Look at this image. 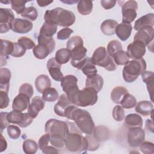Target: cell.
I'll list each match as a JSON object with an SVG mask.
<instances>
[{
	"label": "cell",
	"mask_w": 154,
	"mask_h": 154,
	"mask_svg": "<svg viewBox=\"0 0 154 154\" xmlns=\"http://www.w3.org/2000/svg\"><path fill=\"white\" fill-rule=\"evenodd\" d=\"M14 19L11 10L7 8H0V32L1 34L11 29V25Z\"/></svg>",
	"instance_id": "13"
},
{
	"label": "cell",
	"mask_w": 154,
	"mask_h": 154,
	"mask_svg": "<svg viewBox=\"0 0 154 154\" xmlns=\"http://www.w3.org/2000/svg\"><path fill=\"white\" fill-rule=\"evenodd\" d=\"M50 142V136L49 134L46 133L45 135H42L38 140V146L40 149L42 151L45 148H46L49 145Z\"/></svg>",
	"instance_id": "55"
},
{
	"label": "cell",
	"mask_w": 154,
	"mask_h": 154,
	"mask_svg": "<svg viewBox=\"0 0 154 154\" xmlns=\"http://www.w3.org/2000/svg\"><path fill=\"white\" fill-rule=\"evenodd\" d=\"M103 85V79L102 77L98 74H95L88 76L85 81V87L95 89L97 92H99Z\"/></svg>",
	"instance_id": "23"
},
{
	"label": "cell",
	"mask_w": 154,
	"mask_h": 154,
	"mask_svg": "<svg viewBox=\"0 0 154 154\" xmlns=\"http://www.w3.org/2000/svg\"><path fill=\"white\" fill-rule=\"evenodd\" d=\"M120 104L123 108L131 109L134 108L137 104V100L135 97L129 94V93L125 94L121 100Z\"/></svg>",
	"instance_id": "39"
},
{
	"label": "cell",
	"mask_w": 154,
	"mask_h": 154,
	"mask_svg": "<svg viewBox=\"0 0 154 154\" xmlns=\"http://www.w3.org/2000/svg\"><path fill=\"white\" fill-rule=\"evenodd\" d=\"M47 69L52 78L57 81H61L64 76L61 71V64H59L55 58H50L46 64Z\"/></svg>",
	"instance_id": "17"
},
{
	"label": "cell",
	"mask_w": 154,
	"mask_h": 154,
	"mask_svg": "<svg viewBox=\"0 0 154 154\" xmlns=\"http://www.w3.org/2000/svg\"><path fill=\"white\" fill-rule=\"evenodd\" d=\"M154 35L153 28L151 26H144L138 31L134 35V40H138L143 43L146 46L149 48V45L153 42Z\"/></svg>",
	"instance_id": "15"
},
{
	"label": "cell",
	"mask_w": 154,
	"mask_h": 154,
	"mask_svg": "<svg viewBox=\"0 0 154 154\" xmlns=\"http://www.w3.org/2000/svg\"><path fill=\"white\" fill-rule=\"evenodd\" d=\"M146 126L147 128V129L149 131H150L152 132H153V122L151 120L147 119L146 122Z\"/></svg>",
	"instance_id": "60"
},
{
	"label": "cell",
	"mask_w": 154,
	"mask_h": 154,
	"mask_svg": "<svg viewBox=\"0 0 154 154\" xmlns=\"http://www.w3.org/2000/svg\"><path fill=\"white\" fill-rule=\"evenodd\" d=\"M7 114L8 112H1V132H2L3 129L7 128L10 123L8 121L7 119Z\"/></svg>",
	"instance_id": "56"
},
{
	"label": "cell",
	"mask_w": 154,
	"mask_h": 154,
	"mask_svg": "<svg viewBox=\"0 0 154 154\" xmlns=\"http://www.w3.org/2000/svg\"><path fill=\"white\" fill-rule=\"evenodd\" d=\"M45 101L40 96H35L31 101V103L28 108V112L33 119L38 116V112L42 110L45 105Z\"/></svg>",
	"instance_id": "21"
},
{
	"label": "cell",
	"mask_w": 154,
	"mask_h": 154,
	"mask_svg": "<svg viewBox=\"0 0 154 154\" xmlns=\"http://www.w3.org/2000/svg\"><path fill=\"white\" fill-rule=\"evenodd\" d=\"M122 23L131 24L137 16V10L138 9V3L135 1H128L124 2L122 5Z\"/></svg>",
	"instance_id": "10"
},
{
	"label": "cell",
	"mask_w": 154,
	"mask_h": 154,
	"mask_svg": "<svg viewBox=\"0 0 154 154\" xmlns=\"http://www.w3.org/2000/svg\"><path fill=\"white\" fill-rule=\"evenodd\" d=\"M44 19L45 22L68 27L75 23L76 17L72 11L61 7H57L51 10H46Z\"/></svg>",
	"instance_id": "4"
},
{
	"label": "cell",
	"mask_w": 154,
	"mask_h": 154,
	"mask_svg": "<svg viewBox=\"0 0 154 154\" xmlns=\"http://www.w3.org/2000/svg\"><path fill=\"white\" fill-rule=\"evenodd\" d=\"M132 30L131 24L120 23L115 29V33L117 36L122 41H126L130 37Z\"/></svg>",
	"instance_id": "22"
},
{
	"label": "cell",
	"mask_w": 154,
	"mask_h": 154,
	"mask_svg": "<svg viewBox=\"0 0 154 154\" xmlns=\"http://www.w3.org/2000/svg\"><path fill=\"white\" fill-rule=\"evenodd\" d=\"M10 99L8 96V93L0 91V108L4 109L7 108L9 105Z\"/></svg>",
	"instance_id": "54"
},
{
	"label": "cell",
	"mask_w": 154,
	"mask_h": 154,
	"mask_svg": "<svg viewBox=\"0 0 154 154\" xmlns=\"http://www.w3.org/2000/svg\"><path fill=\"white\" fill-rule=\"evenodd\" d=\"M57 29V25L53 23H49L45 22L42 26L40 29L39 35L48 37H52V36L56 33Z\"/></svg>",
	"instance_id": "33"
},
{
	"label": "cell",
	"mask_w": 154,
	"mask_h": 154,
	"mask_svg": "<svg viewBox=\"0 0 154 154\" xmlns=\"http://www.w3.org/2000/svg\"><path fill=\"white\" fill-rule=\"evenodd\" d=\"M91 59L93 64L102 67L108 71H114L117 68L112 58L108 54L106 48L103 46L96 48Z\"/></svg>",
	"instance_id": "6"
},
{
	"label": "cell",
	"mask_w": 154,
	"mask_h": 154,
	"mask_svg": "<svg viewBox=\"0 0 154 154\" xmlns=\"http://www.w3.org/2000/svg\"><path fill=\"white\" fill-rule=\"evenodd\" d=\"M146 63L143 58L129 61L123 69V79L126 82H132L138 78L139 75L146 71Z\"/></svg>",
	"instance_id": "5"
},
{
	"label": "cell",
	"mask_w": 154,
	"mask_h": 154,
	"mask_svg": "<svg viewBox=\"0 0 154 154\" xmlns=\"http://www.w3.org/2000/svg\"><path fill=\"white\" fill-rule=\"evenodd\" d=\"M125 123L129 127H140L143 126V119L141 117L137 114H129L125 117Z\"/></svg>",
	"instance_id": "31"
},
{
	"label": "cell",
	"mask_w": 154,
	"mask_h": 154,
	"mask_svg": "<svg viewBox=\"0 0 154 154\" xmlns=\"http://www.w3.org/2000/svg\"><path fill=\"white\" fill-rule=\"evenodd\" d=\"M77 10L82 15L89 14L93 10V1L90 0H81L78 1Z\"/></svg>",
	"instance_id": "34"
},
{
	"label": "cell",
	"mask_w": 154,
	"mask_h": 154,
	"mask_svg": "<svg viewBox=\"0 0 154 154\" xmlns=\"http://www.w3.org/2000/svg\"><path fill=\"white\" fill-rule=\"evenodd\" d=\"M45 132L49 134L50 143L57 148H63L65 146V138L69 132L67 122L55 119L48 120L45 127Z\"/></svg>",
	"instance_id": "1"
},
{
	"label": "cell",
	"mask_w": 154,
	"mask_h": 154,
	"mask_svg": "<svg viewBox=\"0 0 154 154\" xmlns=\"http://www.w3.org/2000/svg\"><path fill=\"white\" fill-rule=\"evenodd\" d=\"M32 121H33V117H31L28 112L25 113L23 120L19 126L21 128H26L32 123Z\"/></svg>",
	"instance_id": "57"
},
{
	"label": "cell",
	"mask_w": 154,
	"mask_h": 154,
	"mask_svg": "<svg viewBox=\"0 0 154 154\" xmlns=\"http://www.w3.org/2000/svg\"><path fill=\"white\" fill-rule=\"evenodd\" d=\"M101 5L103 8L106 10H109L114 7L116 4V1L115 0H101Z\"/></svg>",
	"instance_id": "58"
},
{
	"label": "cell",
	"mask_w": 154,
	"mask_h": 154,
	"mask_svg": "<svg viewBox=\"0 0 154 154\" xmlns=\"http://www.w3.org/2000/svg\"><path fill=\"white\" fill-rule=\"evenodd\" d=\"M7 134L10 138L16 140L20 136L21 131L17 126L9 125L7 127Z\"/></svg>",
	"instance_id": "46"
},
{
	"label": "cell",
	"mask_w": 154,
	"mask_h": 154,
	"mask_svg": "<svg viewBox=\"0 0 154 154\" xmlns=\"http://www.w3.org/2000/svg\"><path fill=\"white\" fill-rule=\"evenodd\" d=\"M24 115L25 113L13 110L12 111L8 112L7 119L10 123L19 125L23 120Z\"/></svg>",
	"instance_id": "40"
},
{
	"label": "cell",
	"mask_w": 154,
	"mask_h": 154,
	"mask_svg": "<svg viewBox=\"0 0 154 154\" xmlns=\"http://www.w3.org/2000/svg\"><path fill=\"white\" fill-rule=\"evenodd\" d=\"M123 49L121 43L117 40L110 41L107 45V52L112 57L114 54L117 52Z\"/></svg>",
	"instance_id": "42"
},
{
	"label": "cell",
	"mask_w": 154,
	"mask_h": 154,
	"mask_svg": "<svg viewBox=\"0 0 154 154\" xmlns=\"http://www.w3.org/2000/svg\"><path fill=\"white\" fill-rule=\"evenodd\" d=\"M55 58L60 64L67 63L70 58V53L67 48H61L58 49L55 53Z\"/></svg>",
	"instance_id": "35"
},
{
	"label": "cell",
	"mask_w": 154,
	"mask_h": 154,
	"mask_svg": "<svg viewBox=\"0 0 154 154\" xmlns=\"http://www.w3.org/2000/svg\"><path fill=\"white\" fill-rule=\"evenodd\" d=\"M128 93V90L122 87L117 86L114 88L111 93V98L114 103H120L121 100L124 95Z\"/></svg>",
	"instance_id": "32"
},
{
	"label": "cell",
	"mask_w": 154,
	"mask_h": 154,
	"mask_svg": "<svg viewBox=\"0 0 154 154\" xmlns=\"http://www.w3.org/2000/svg\"><path fill=\"white\" fill-rule=\"evenodd\" d=\"M77 83V78L72 75H67L64 76L61 81L62 89L70 102L79 90Z\"/></svg>",
	"instance_id": "9"
},
{
	"label": "cell",
	"mask_w": 154,
	"mask_h": 154,
	"mask_svg": "<svg viewBox=\"0 0 154 154\" xmlns=\"http://www.w3.org/2000/svg\"><path fill=\"white\" fill-rule=\"evenodd\" d=\"M114 63L119 66L125 65L129 61L128 53L123 49L119 51L112 57Z\"/></svg>",
	"instance_id": "36"
},
{
	"label": "cell",
	"mask_w": 154,
	"mask_h": 154,
	"mask_svg": "<svg viewBox=\"0 0 154 154\" xmlns=\"http://www.w3.org/2000/svg\"><path fill=\"white\" fill-rule=\"evenodd\" d=\"M73 32V31L72 29L68 27H66L64 28L61 29L57 32V37L58 40H66L70 36L71 34H72Z\"/></svg>",
	"instance_id": "51"
},
{
	"label": "cell",
	"mask_w": 154,
	"mask_h": 154,
	"mask_svg": "<svg viewBox=\"0 0 154 154\" xmlns=\"http://www.w3.org/2000/svg\"><path fill=\"white\" fill-rule=\"evenodd\" d=\"M7 147V143L5 139L2 136V134H0V152L5 150Z\"/></svg>",
	"instance_id": "59"
},
{
	"label": "cell",
	"mask_w": 154,
	"mask_h": 154,
	"mask_svg": "<svg viewBox=\"0 0 154 154\" xmlns=\"http://www.w3.org/2000/svg\"><path fill=\"white\" fill-rule=\"evenodd\" d=\"M42 97L46 102H52L56 101L59 98V96L57 90L55 88L50 87L42 93Z\"/></svg>",
	"instance_id": "38"
},
{
	"label": "cell",
	"mask_w": 154,
	"mask_h": 154,
	"mask_svg": "<svg viewBox=\"0 0 154 154\" xmlns=\"http://www.w3.org/2000/svg\"><path fill=\"white\" fill-rule=\"evenodd\" d=\"M118 23L117 21L112 19H107L102 23L100 29L105 35H112L114 34L115 29Z\"/></svg>",
	"instance_id": "30"
},
{
	"label": "cell",
	"mask_w": 154,
	"mask_h": 154,
	"mask_svg": "<svg viewBox=\"0 0 154 154\" xmlns=\"http://www.w3.org/2000/svg\"><path fill=\"white\" fill-rule=\"evenodd\" d=\"M141 75L143 82L147 85V88L150 94L151 100L153 101L154 73L152 71H144Z\"/></svg>",
	"instance_id": "29"
},
{
	"label": "cell",
	"mask_w": 154,
	"mask_h": 154,
	"mask_svg": "<svg viewBox=\"0 0 154 154\" xmlns=\"http://www.w3.org/2000/svg\"><path fill=\"white\" fill-rule=\"evenodd\" d=\"M153 20H154V14L152 13L146 14L142 17L137 19L134 24V29L138 31L141 28L144 26H153Z\"/></svg>",
	"instance_id": "25"
},
{
	"label": "cell",
	"mask_w": 154,
	"mask_h": 154,
	"mask_svg": "<svg viewBox=\"0 0 154 154\" xmlns=\"http://www.w3.org/2000/svg\"><path fill=\"white\" fill-rule=\"evenodd\" d=\"M126 52L129 57L133 60L142 58L146 53V45L141 42L134 40L128 46Z\"/></svg>",
	"instance_id": "14"
},
{
	"label": "cell",
	"mask_w": 154,
	"mask_h": 154,
	"mask_svg": "<svg viewBox=\"0 0 154 154\" xmlns=\"http://www.w3.org/2000/svg\"><path fill=\"white\" fill-rule=\"evenodd\" d=\"M112 115L116 121H122L125 118V111L123 108L120 105H116L112 109Z\"/></svg>",
	"instance_id": "45"
},
{
	"label": "cell",
	"mask_w": 154,
	"mask_h": 154,
	"mask_svg": "<svg viewBox=\"0 0 154 154\" xmlns=\"http://www.w3.org/2000/svg\"><path fill=\"white\" fill-rule=\"evenodd\" d=\"M21 16L22 17L34 21L38 16V12L35 7L31 6L25 8L23 12L21 14Z\"/></svg>",
	"instance_id": "43"
},
{
	"label": "cell",
	"mask_w": 154,
	"mask_h": 154,
	"mask_svg": "<svg viewBox=\"0 0 154 154\" xmlns=\"http://www.w3.org/2000/svg\"><path fill=\"white\" fill-rule=\"evenodd\" d=\"M22 148L23 152L26 154H34L36 153L38 146L37 143L31 139H27L23 143Z\"/></svg>",
	"instance_id": "37"
},
{
	"label": "cell",
	"mask_w": 154,
	"mask_h": 154,
	"mask_svg": "<svg viewBox=\"0 0 154 154\" xmlns=\"http://www.w3.org/2000/svg\"><path fill=\"white\" fill-rule=\"evenodd\" d=\"M29 105L30 97L23 93H19L13 99L12 108L13 111L22 112L28 108Z\"/></svg>",
	"instance_id": "18"
},
{
	"label": "cell",
	"mask_w": 154,
	"mask_h": 154,
	"mask_svg": "<svg viewBox=\"0 0 154 154\" xmlns=\"http://www.w3.org/2000/svg\"><path fill=\"white\" fill-rule=\"evenodd\" d=\"M139 148L145 154H153L154 153V144L152 142L143 141L140 144Z\"/></svg>",
	"instance_id": "47"
},
{
	"label": "cell",
	"mask_w": 154,
	"mask_h": 154,
	"mask_svg": "<svg viewBox=\"0 0 154 154\" xmlns=\"http://www.w3.org/2000/svg\"><path fill=\"white\" fill-rule=\"evenodd\" d=\"M69 132L65 138L66 149L72 152H82L88 150V141L82 135V132L78 128L75 123L67 122Z\"/></svg>",
	"instance_id": "3"
},
{
	"label": "cell",
	"mask_w": 154,
	"mask_h": 154,
	"mask_svg": "<svg viewBox=\"0 0 154 154\" xmlns=\"http://www.w3.org/2000/svg\"><path fill=\"white\" fill-rule=\"evenodd\" d=\"M11 72L7 68L0 69V91L8 93L10 87Z\"/></svg>",
	"instance_id": "24"
},
{
	"label": "cell",
	"mask_w": 154,
	"mask_h": 154,
	"mask_svg": "<svg viewBox=\"0 0 154 154\" xmlns=\"http://www.w3.org/2000/svg\"><path fill=\"white\" fill-rule=\"evenodd\" d=\"M35 86L39 93H43L46 89L51 87V79L46 75H40L35 79Z\"/></svg>",
	"instance_id": "26"
},
{
	"label": "cell",
	"mask_w": 154,
	"mask_h": 154,
	"mask_svg": "<svg viewBox=\"0 0 154 154\" xmlns=\"http://www.w3.org/2000/svg\"><path fill=\"white\" fill-rule=\"evenodd\" d=\"M19 93H23L26 95H28L30 98L32 97L33 93H34V90L32 85L28 83H25L22 84L20 88H19Z\"/></svg>",
	"instance_id": "53"
},
{
	"label": "cell",
	"mask_w": 154,
	"mask_h": 154,
	"mask_svg": "<svg viewBox=\"0 0 154 154\" xmlns=\"http://www.w3.org/2000/svg\"><path fill=\"white\" fill-rule=\"evenodd\" d=\"M52 2H53V1H38V0L37 1V3L38 4V5L40 7H42L47 6V5H49L50 4H51Z\"/></svg>",
	"instance_id": "61"
},
{
	"label": "cell",
	"mask_w": 154,
	"mask_h": 154,
	"mask_svg": "<svg viewBox=\"0 0 154 154\" xmlns=\"http://www.w3.org/2000/svg\"><path fill=\"white\" fill-rule=\"evenodd\" d=\"M71 58V64L78 70L86 58L87 49L83 46V44L76 46L69 50Z\"/></svg>",
	"instance_id": "11"
},
{
	"label": "cell",
	"mask_w": 154,
	"mask_h": 154,
	"mask_svg": "<svg viewBox=\"0 0 154 154\" xmlns=\"http://www.w3.org/2000/svg\"><path fill=\"white\" fill-rule=\"evenodd\" d=\"M79 70H81L84 74L87 77L97 74V72L95 65L93 64L91 61V58L88 57H86Z\"/></svg>",
	"instance_id": "28"
},
{
	"label": "cell",
	"mask_w": 154,
	"mask_h": 154,
	"mask_svg": "<svg viewBox=\"0 0 154 154\" xmlns=\"http://www.w3.org/2000/svg\"><path fill=\"white\" fill-rule=\"evenodd\" d=\"M38 45L32 49L35 58L42 60L46 58L53 52L55 47V42L52 37H48L38 35Z\"/></svg>",
	"instance_id": "8"
},
{
	"label": "cell",
	"mask_w": 154,
	"mask_h": 154,
	"mask_svg": "<svg viewBox=\"0 0 154 154\" xmlns=\"http://www.w3.org/2000/svg\"><path fill=\"white\" fill-rule=\"evenodd\" d=\"M73 104L69 100L66 94H62L58 98V102L54 106V111L60 117H65V112L70 106Z\"/></svg>",
	"instance_id": "19"
},
{
	"label": "cell",
	"mask_w": 154,
	"mask_h": 154,
	"mask_svg": "<svg viewBox=\"0 0 154 154\" xmlns=\"http://www.w3.org/2000/svg\"><path fill=\"white\" fill-rule=\"evenodd\" d=\"M135 111L144 116L150 115L153 111V106L151 102L148 100H142L135 105Z\"/></svg>",
	"instance_id": "27"
},
{
	"label": "cell",
	"mask_w": 154,
	"mask_h": 154,
	"mask_svg": "<svg viewBox=\"0 0 154 154\" xmlns=\"http://www.w3.org/2000/svg\"><path fill=\"white\" fill-rule=\"evenodd\" d=\"M145 140V132L140 127L129 128L127 134V141L132 147H137Z\"/></svg>",
	"instance_id": "12"
},
{
	"label": "cell",
	"mask_w": 154,
	"mask_h": 154,
	"mask_svg": "<svg viewBox=\"0 0 154 154\" xmlns=\"http://www.w3.org/2000/svg\"><path fill=\"white\" fill-rule=\"evenodd\" d=\"M83 44L82 38L78 35L73 36L69 38L66 43V48L69 50L79 45Z\"/></svg>",
	"instance_id": "48"
},
{
	"label": "cell",
	"mask_w": 154,
	"mask_h": 154,
	"mask_svg": "<svg viewBox=\"0 0 154 154\" xmlns=\"http://www.w3.org/2000/svg\"><path fill=\"white\" fill-rule=\"evenodd\" d=\"M88 141V150L90 151H94L95 150H97L99 146V141L94 137L93 135H91V134L87 135L85 137Z\"/></svg>",
	"instance_id": "52"
},
{
	"label": "cell",
	"mask_w": 154,
	"mask_h": 154,
	"mask_svg": "<svg viewBox=\"0 0 154 154\" xmlns=\"http://www.w3.org/2000/svg\"><path fill=\"white\" fill-rule=\"evenodd\" d=\"M26 48L19 43H14V49L11 54V56L14 57H20L26 52Z\"/></svg>",
	"instance_id": "49"
},
{
	"label": "cell",
	"mask_w": 154,
	"mask_h": 154,
	"mask_svg": "<svg viewBox=\"0 0 154 154\" xmlns=\"http://www.w3.org/2000/svg\"><path fill=\"white\" fill-rule=\"evenodd\" d=\"M17 43L21 44L26 48V49H31L35 46V43L30 38L27 37H20L17 40Z\"/></svg>",
	"instance_id": "50"
},
{
	"label": "cell",
	"mask_w": 154,
	"mask_h": 154,
	"mask_svg": "<svg viewBox=\"0 0 154 154\" xmlns=\"http://www.w3.org/2000/svg\"><path fill=\"white\" fill-rule=\"evenodd\" d=\"M97 92L95 89L85 87L78 91L72 103L77 106L85 107L94 105L97 101Z\"/></svg>",
	"instance_id": "7"
},
{
	"label": "cell",
	"mask_w": 154,
	"mask_h": 154,
	"mask_svg": "<svg viewBox=\"0 0 154 154\" xmlns=\"http://www.w3.org/2000/svg\"><path fill=\"white\" fill-rule=\"evenodd\" d=\"M14 49V43L7 40H1V66L7 64V59L11 55Z\"/></svg>",
	"instance_id": "20"
},
{
	"label": "cell",
	"mask_w": 154,
	"mask_h": 154,
	"mask_svg": "<svg viewBox=\"0 0 154 154\" xmlns=\"http://www.w3.org/2000/svg\"><path fill=\"white\" fill-rule=\"evenodd\" d=\"M61 2H64V3H66V4H75L76 2H78V1H61Z\"/></svg>",
	"instance_id": "62"
},
{
	"label": "cell",
	"mask_w": 154,
	"mask_h": 154,
	"mask_svg": "<svg viewBox=\"0 0 154 154\" xmlns=\"http://www.w3.org/2000/svg\"><path fill=\"white\" fill-rule=\"evenodd\" d=\"M65 117L74 120L78 128L87 135L92 134L95 125L90 114L85 109H82L73 105L65 112Z\"/></svg>",
	"instance_id": "2"
},
{
	"label": "cell",
	"mask_w": 154,
	"mask_h": 154,
	"mask_svg": "<svg viewBox=\"0 0 154 154\" xmlns=\"http://www.w3.org/2000/svg\"><path fill=\"white\" fill-rule=\"evenodd\" d=\"M27 2L26 1L12 0L11 1V8L14 10L17 14H22L26 8L25 4Z\"/></svg>",
	"instance_id": "44"
},
{
	"label": "cell",
	"mask_w": 154,
	"mask_h": 154,
	"mask_svg": "<svg viewBox=\"0 0 154 154\" xmlns=\"http://www.w3.org/2000/svg\"><path fill=\"white\" fill-rule=\"evenodd\" d=\"M33 27L32 23L27 19L15 18L11 25V29L17 33L25 34L30 31Z\"/></svg>",
	"instance_id": "16"
},
{
	"label": "cell",
	"mask_w": 154,
	"mask_h": 154,
	"mask_svg": "<svg viewBox=\"0 0 154 154\" xmlns=\"http://www.w3.org/2000/svg\"><path fill=\"white\" fill-rule=\"evenodd\" d=\"M94 137L98 141H104L108 138V129L103 126H99L94 129Z\"/></svg>",
	"instance_id": "41"
}]
</instances>
